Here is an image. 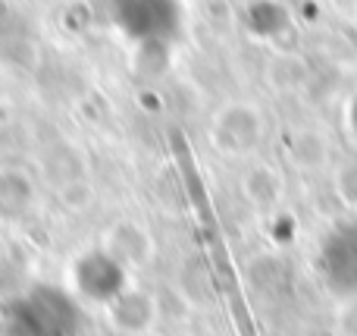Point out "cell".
I'll use <instances>...</instances> for the list:
<instances>
[{
    "mask_svg": "<svg viewBox=\"0 0 357 336\" xmlns=\"http://www.w3.org/2000/svg\"><path fill=\"white\" fill-rule=\"evenodd\" d=\"M335 192H339V198L345 201L348 207L357 211V161L342 163V167L335 170Z\"/></svg>",
    "mask_w": 357,
    "mask_h": 336,
    "instance_id": "2",
    "label": "cell"
},
{
    "mask_svg": "<svg viewBox=\"0 0 357 336\" xmlns=\"http://www.w3.org/2000/svg\"><path fill=\"white\" fill-rule=\"evenodd\" d=\"M323 277L335 295L357 299V224H342L326 236Z\"/></svg>",
    "mask_w": 357,
    "mask_h": 336,
    "instance_id": "1",
    "label": "cell"
}]
</instances>
